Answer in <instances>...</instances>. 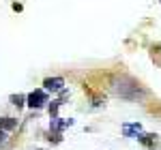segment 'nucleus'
I'll use <instances>...</instances> for the list:
<instances>
[{"label": "nucleus", "instance_id": "f257e3e1", "mask_svg": "<svg viewBox=\"0 0 161 150\" xmlns=\"http://www.w3.org/2000/svg\"><path fill=\"white\" fill-rule=\"evenodd\" d=\"M112 90H114L116 97L127 99V101H140V99H144V97L148 94L136 79H131V77H127V75L114 77V79H112Z\"/></svg>", "mask_w": 161, "mask_h": 150}, {"label": "nucleus", "instance_id": "f03ea898", "mask_svg": "<svg viewBox=\"0 0 161 150\" xmlns=\"http://www.w3.org/2000/svg\"><path fill=\"white\" fill-rule=\"evenodd\" d=\"M47 103V90H32L26 97V105H30L32 110H41Z\"/></svg>", "mask_w": 161, "mask_h": 150}, {"label": "nucleus", "instance_id": "7ed1b4c3", "mask_svg": "<svg viewBox=\"0 0 161 150\" xmlns=\"http://www.w3.org/2000/svg\"><path fill=\"white\" fill-rule=\"evenodd\" d=\"M73 122H75L73 118H58L56 116V118H52V122H50V131L52 133H62L67 126H73Z\"/></svg>", "mask_w": 161, "mask_h": 150}, {"label": "nucleus", "instance_id": "20e7f679", "mask_svg": "<svg viewBox=\"0 0 161 150\" xmlns=\"http://www.w3.org/2000/svg\"><path fill=\"white\" fill-rule=\"evenodd\" d=\"M62 88H64V79L62 77H47L43 82V90H47V92H60Z\"/></svg>", "mask_w": 161, "mask_h": 150}, {"label": "nucleus", "instance_id": "39448f33", "mask_svg": "<svg viewBox=\"0 0 161 150\" xmlns=\"http://www.w3.org/2000/svg\"><path fill=\"white\" fill-rule=\"evenodd\" d=\"M120 131H123L125 137H137L140 133H142V125L140 122H125L120 126Z\"/></svg>", "mask_w": 161, "mask_h": 150}, {"label": "nucleus", "instance_id": "423d86ee", "mask_svg": "<svg viewBox=\"0 0 161 150\" xmlns=\"http://www.w3.org/2000/svg\"><path fill=\"white\" fill-rule=\"evenodd\" d=\"M136 139L140 142V144H144L146 148H150V150H155L157 146H159V137H157L155 133H148V135H144V133H140V135H137Z\"/></svg>", "mask_w": 161, "mask_h": 150}, {"label": "nucleus", "instance_id": "0eeeda50", "mask_svg": "<svg viewBox=\"0 0 161 150\" xmlns=\"http://www.w3.org/2000/svg\"><path fill=\"white\" fill-rule=\"evenodd\" d=\"M0 129L2 131H13V129H17V120L15 118H0Z\"/></svg>", "mask_w": 161, "mask_h": 150}, {"label": "nucleus", "instance_id": "6e6552de", "mask_svg": "<svg viewBox=\"0 0 161 150\" xmlns=\"http://www.w3.org/2000/svg\"><path fill=\"white\" fill-rule=\"evenodd\" d=\"M62 105V101H52L50 107H47V112H50V118H56L58 116V107Z\"/></svg>", "mask_w": 161, "mask_h": 150}, {"label": "nucleus", "instance_id": "1a4fd4ad", "mask_svg": "<svg viewBox=\"0 0 161 150\" xmlns=\"http://www.w3.org/2000/svg\"><path fill=\"white\" fill-rule=\"evenodd\" d=\"M11 103L17 107V110H19V107H24V105H26V97H24V94H13V97H11Z\"/></svg>", "mask_w": 161, "mask_h": 150}, {"label": "nucleus", "instance_id": "9d476101", "mask_svg": "<svg viewBox=\"0 0 161 150\" xmlns=\"http://www.w3.org/2000/svg\"><path fill=\"white\" fill-rule=\"evenodd\" d=\"M4 142H7V131L0 129V144H4Z\"/></svg>", "mask_w": 161, "mask_h": 150}]
</instances>
